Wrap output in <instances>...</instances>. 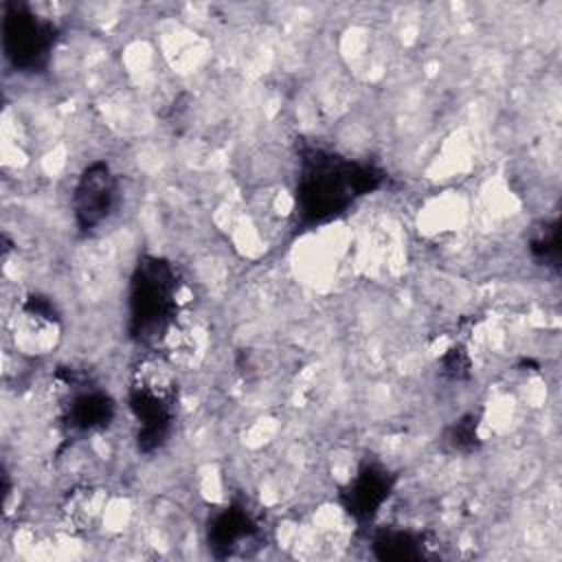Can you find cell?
Listing matches in <instances>:
<instances>
[{
  "instance_id": "obj_9",
  "label": "cell",
  "mask_w": 562,
  "mask_h": 562,
  "mask_svg": "<svg viewBox=\"0 0 562 562\" xmlns=\"http://www.w3.org/2000/svg\"><path fill=\"white\" fill-rule=\"evenodd\" d=\"M112 413L110 400L99 391H86L72 397V404L68 406V419L75 428L90 430L101 426Z\"/></svg>"
},
{
  "instance_id": "obj_2",
  "label": "cell",
  "mask_w": 562,
  "mask_h": 562,
  "mask_svg": "<svg viewBox=\"0 0 562 562\" xmlns=\"http://www.w3.org/2000/svg\"><path fill=\"white\" fill-rule=\"evenodd\" d=\"M176 274L169 263L149 259L138 266L132 288V321L140 338L167 334L176 323Z\"/></svg>"
},
{
  "instance_id": "obj_7",
  "label": "cell",
  "mask_w": 562,
  "mask_h": 562,
  "mask_svg": "<svg viewBox=\"0 0 562 562\" xmlns=\"http://www.w3.org/2000/svg\"><path fill=\"white\" fill-rule=\"evenodd\" d=\"M103 507V494L101 490L94 487H77L72 490L64 505H61V516L70 529L83 531L94 525Z\"/></svg>"
},
{
  "instance_id": "obj_8",
  "label": "cell",
  "mask_w": 562,
  "mask_h": 562,
  "mask_svg": "<svg viewBox=\"0 0 562 562\" xmlns=\"http://www.w3.org/2000/svg\"><path fill=\"white\" fill-rule=\"evenodd\" d=\"M386 490H389V481L384 472H375V470L362 472L349 490V509L358 516H371L384 501Z\"/></svg>"
},
{
  "instance_id": "obj_3",
  "label": "cell",
  "mask_w": 562,
  "mask_h": 562,
  "mask_svg": "<svg viewBox=\"0 0 562 562\" xmlns=\"http://www.w3.org/2000/svg\"><path fill=\"white\" fill-rule=\"evenodd\" d=\"M130 400L136 419L143 424V443L151 441L156 446L171 422L176 404V382L169 367L156 358L143 360L134 369Z\"/></svg>"
},
{
  "instance_id": "obj_4",
  "label": "cell",
  "mask_w": 562,
  "mask_h": 562,
  "mask_svg": "<svg viewBox=\"0 0 562 562\" xmlns=\"http://www.w3.org/2000/svg\"><path fill=\"white\" fill-rule=\"evenodd\" d=\"M7 57L20 68H37L53 44V26L26 9L11 7L2 22Z\"/></svg>"
},
{
  "instance_id": "obj_6",
  "label": "cell",
  "mask_w": 562,
  "mask_h": 562,
  "mask_svg": "<svg viewBox=\"0 0 562 562\" xmlns=\"http://www.w3.org/2000/svg\"><path fill=\"white\" fill-rule=\"evenodd\" d=\"M53 325H55V318H53L48 305H37L35 301H31L22 310L20 318H15V325H13L15 342L20 347H24L26 351L42 349L50 340L48 334L53 331Z\"/></svg>"
},
{
  "instance_id": "obj_1",
  "label": "cell",
  "mask_w": 562,
  "mask_h": 562,
  "mask_svg": "<svg viewBox=\"0 0 562 562\" xmlns=\"http://www.w3.org/2000/svg\"><path fill=\"white\" fill-rule=\"evenodd\" d=\"M373 178L375 176L369 169L338 162L334 158H316L301 180V209L314 220L329 217L353 195L367 191Z\"/></svg>"
},
{
  "instance_id": "obj_5",
  "label": "cell",
  "mask_w": 562,
  "mask_h": 562,
  "mask_svg": "<svg viewBox=\"0 0 562 562\" xmlns=\"http://www.w3.org/2000/svg\"><path fill=\"white\" fill-rule=\"evenodd\" d=\"M116 182L105 162L90 165L75 189V213L81 228L97 226L112 209Z\"/></svg>"
}]
</instances>
